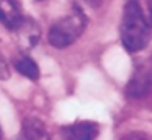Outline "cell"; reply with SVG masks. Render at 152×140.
<instances>
[{
  "instance_id": "ba28073f",
  "label": "cell",
  "mask_w": 152,
  "mask_h": 140,
  "mask_svg": "<svg viewBox=\"0 0 152 140\" xmlns=\"http://www.w3.org/2000/svg\"><path fill=\"white\" fill-rule=\"evenodd\" d=\"M119 140H151L147 133L139 132V130H132V132H128L121 137Z\"/></svg>"
},
{
  "instance_id": "6da1fadb",
  "label": "cell",
  "mask_w": 152,
  "mask_h": 140,
  "mask_svg": "<svg viewBox=\"0 0 152 140\" xmlns=\"http://www.w3.org/2000/svg\"><path fill=\"white\" fill-rule=\"evenodd\" d=\"M152 28L142 12L137 0H128L123 10L121 26H119V36L121 44L129 54L142 51L151 41Z\"/></svg>"
},
{
  "instance_id": "277c9868",
  "label": "cell",
  "mask_w": 152,
  "mask_h": 140,
  "mask_svg": "<svg viewBox=\"0 0 152 140\" xmlns=\"http://www.w3.org/2000/svg\"><path fill=\"white\" fill-rule=\"evenodd\" d=\"M20 0H0V23L10 31H17L25 21Z\"/></svg>"
},
{
  "instance_id": "5b68a950",
  "label": "cell",
  "mask_w": 152,
  "mask_h": 140,
  "mask_svg": "<svg viewBox=\"0 0 152 140\" xmlns=\"http://www.w3.org/2000/svg\"><path fill=\"white\" fill-rule=\"evenodd\" d=\"M98 135V124L93 120H77L61 129L64 140H95Z\"/></svg>"
},
{
  "instance_id": "4fadbf2b",
  "label": "cell",
  "mask_w": 152,
  "mask_h": 140,
  "mask_svg": "<svg viewBox=\"0 0 152 140\" xmlns=\"http://www.w3.org/2000/svg\"><path fill=\"white\" fill-rule=\"evenodd\" d=\"M61 140H64V139H61Z\"/></svg>"
},
{
  "instance_id": "7a4b0ae2",
  "label": "cell",
  "mask_w": 152,
  "mask_h": 140,
  "mask_svg": "<svg viewBox=\"0 0 152 140\" xmlns=\"http://www.w3.org/2000/svg\"><path fill=\"white\" fill-rule=\"evenodd\" d=\"M87 28V16L80 8H74L69 15L59 18L48 33V41L56 49H66L82 36Z\"/></svg>"
},
{
  "instance_id": "9c48e42d",
  "label": "cell",
  "mask_w": 152,
  "mask_h": 140,
  "mask_svg": "<svg viewBox=\"0 0 152 140\" xmlns=\"http://www.w3.org/2000/svg\"><path fill=\"white\" fill-rule=\"evenodd\" d=\"M8 78H10V67L0 54V80H8Z\"/></svg>"
},
{
  "instance_id": "52a82bcc",
  "label": "cell",
  "mask_w": 152,
  "mask_h": 140,
  "mask_svg": "<svg viewBox=\"0 0 152 140\" xmlns=\"http://www.w3.org/2000/svg\"><path fill=\"white\" fill-rule=\"evenodd\" d=\"M13 65H15L18 73H21L25 78H28V80L36 81L38 78H39V67H38V64L30 57V55H20L18 59L13 60Z\"/></svg>"
},
{
  "instance_id": "3957f363",
  "label": "cell",
  "mask_w": 152,
  "mask_h": 140,
  "mask_svg": "<svg viewBox=\"0 0 152 140\" xmlns=\"http://www.w3.org/2000/svg\"><path fill=\"white\" fill-rule=\"evenodd\" d=\"M152 91V65L141 64L132 72L126 85V93L129 98H144Z\"/></svg>"
},
{
  "instance_id": "7c38bea8",
  "label": "cell",
  "mask_w": 152,
  "mask_h": 140,
  "mask_svg": "<svg viewBox=\"0 0 152 140\" xmlns=\"http://www.w3.org/2000/svg\"><path fill=\"white\" fill-rule=\"evenodd\" d=\"M36 2H43V0H36Z\"/></svg>"
},
{
  "instance_id": "8fae6325",
  "label": "cell",
  "mask_w": 152,
  "mask_h": 140,
  "mask_svg": "<svg viewBox=\"0 0 152 140\" xmlns=\"http://www.w3.org/2000/svg\"><path fill=\"white\" fill-rule=\"evenodd\" d=\"M0 140H2V129H0Z\"/></svg>"
},
{
  "instance_id": "30bf717a",
  "label": "cell",
  "mask_w": 152,
  "mask_h": 140,
  "mask_svg": "<svg viewBox=\"0 0 152 140\" xmlns=\"http://www.w3.org/2000/svg\"><path fill=\"white\" fill-rule=\"evenodd\" d=\"M145 18H147L149 25L152 28V0H145Z\"/></svg>"
},
{
  "instance_id": "8992f818",
  "label": "cell",
  "mask_w": 152,
  "mask_h": 140,
  "mask_svg": "<svg viewBox=\"0 0 152 140\" xmlns=\"http://www.w3.org/2000/svg\"><path fill=\"white\" fill-rule=\"evenodd\" d=\"M17 140H51V137L48 133L43 120L30 116L21 122V129Z\"/></svg>"
}]
</instances>
